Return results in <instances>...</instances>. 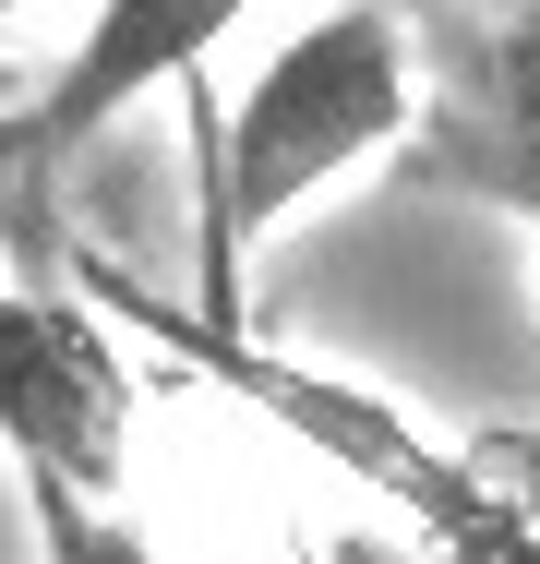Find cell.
<instances>
[{
	"instance_id": "1",
	"label": "cell",
	"mask_w": 540,
	"mask_h": 564,
	"mask_svg": "<svg viewBox=\"0 0 540 564\" xmlns=\"http://www.w3.org/2000/svg\"><path fill=\"white\" fill-rule=\"evenodd\" d=\"M193 313L205 337H240V276H252V240L289 228V205H313L324 181H348L360 156L409 144L421 120V48L385 0H324L313 24L228 97L193 109Z\"/></svg>"
},
{
	"instance_id": "2",
	"label": "cell",
	"mask_w": 540,
	"mask_h": 564,
	"mask_svg": "<svg viewBox=\"0 0 540 564\" xmlns=\"http://www.w3.org/2000/svg\"><path fill=\"white\" fill-rule=\"evenodd\" d=\"M132 421H144V397H132L120 337L36 264H0V456H12V480L120 505Z\"/></svg>"
},
{
	"instance_id": "3",
	"label": "cell",
	"mask_w": 540,
	"mask_h": 564,
	"mask_svg": "<svg viewBox=\"0 0 540 564\" xmlns=\"http://www.w3.org/2000/svg\"><path fill=\"white\" fill-rule=\"evenodd\" d=\"M409 169L540 228V0H468L432 24Z\"/></svg>"
},
{
	"instance_id": "4",
	"label": "cell",
	"mask_w": 540,
	"mask_h": 564,
	"mask_svg": "<svg viewBox=\"0 0 540 564\" xmlns=\"http://www.w3.org/2000/svg\"><path fill=\"white\" fill-rule=\"evenodd\" d=\"M252 12H264V0H97L85 36L61 48V73L12 109V181H24V217H36V193H48L132 97L193 85V73L216 61V36L252 24Z\"/></svg>"
},
{
	"instance_id": "5",
	"label": "cell",
	"mask_w": 540,
	"mask_h": 564,
	"mask_svg": "<svg viewBox=\"0 0 540 564\" xmlns=\"http://www.w3.org/2000/svg\"><path fill=\"white\" fill-rule=\"evenodd\" d=\"M24 517H36V564H156V553H144V529H132L120 505H85V492L24 480Z\"/></svg>"
},
{
	"instance_id": "6",
	"label": "cell",
	"mask_w": 540,
	"mask_h": 564,
	"mask_svg": "<svg viewBox=\"0 0 540 564\" xmlns=\"http://www.w3.org/2000/svg\"><path fill=\"white\" fill-rule=\"evenodd\" d=\"M24 217V181H12V109H0V228Z\"/></svg>"
},
{
	"instance_id": "7",
	"label": "cell",
	"mask_w": 540,
	"mask_h": 564,
	"mask_svg": "<svg viewBox=\"0 0 540 564\" xmlns=\"http://www.w3.org/2000/svg\"><path fill=\"white\" fill-rule=\"evenodd\" d=\"M324 564H385V553H360V541H348V553H324Z\"/></svg>"
},
{
	"instance_id": "8",
	"label": "cell",
	"mask_w": 540,
	"mask_h": 564,
	"mask_svg": "<svg viewBox=\"0 0 540 564\" xmlns=\"http://www.w3.org/2000/svg\"><path fill=\"white\" fill-rule=\"evenodd\" d=\"M24 12H36V0H0V24H24Z\"/></svg>"
}]
</instances>
